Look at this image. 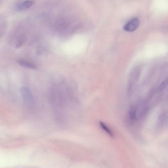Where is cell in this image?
<instances>
[{
  "mask_svg": "<svg viewBox=\"0 0 168 168\" xmlns=\"http://www.w3.org/2000/svg\"><path fill=\"white\" fill-rule=\"evenodd\" d=\"M20 92L26 104L29 105H32L33 97L29 89L25 87H21L20 89Z\"/></svg>",
  "mask_w": 168,
  "mask_h": 168,
  "instance_id": "6da1fadb",
  "label": "cell"
},
{
  "mask_svg": "<svg viewBox=\"0 0 168 168\" xmlns=\"http://www.w3.org/2000/svg\"><path fill=\"white\" fill-rule=\"evenodd\" d=\"M100 127L106 133L111 137H113L114 134L112 132L111 130L103 122L101 121L100 123Z\"/></svg>",
  "mask_w": 168,
  "mask_h": 168,
  "instance_id": "8992f818",
  "label": "cell"
},
{
  "mask_svg": "<svg viewBox=\"0 0 168 168\" xmlns=\"http://www.w3.org/2000/svg\"><path fill=\"white\" fill-rule=\"evenodd\" d=\"M34 0H26L19 4L16 6L17 10L23 11L27 9L34 4Z\"/></svg>",
  "mask_w": 168,
  "mask_h": 168,
  "instance_id": "277c9868",
  "label": "cell"
},
{
  "mask_svg": "<svg viewBox=\"0 0 168 168\" xmlns=\"http://www.w3.org/2000/svg\"><path fill=\"white\" fill-rule=\"evenodd\" d=\"M168 84V80H166L164 81L162 83L161 86H160V89L163 90L165 89V88L167 86Z\"/></svg>",
  "mask_w": 168,
  "mask_h": 168,
  "instance_id": "52a82bcc",
  "label": "cell"
},
{
  "mask_svg": "<svg viewBox=\"0 0 168 168\" xmlns=\"http://www.w3.org/2000/svg\"><path fill=\"white\" fill-rule=\"evenodd\" d=\"M140 21L138 18H134L128 22L124 26V29L128 32L134 31L138 28Z\"/></svg>",
  "mask_w": 168,
  "mask_h": 168,
  "instance_id": "3957f363",
  "label": "cell"
},
{
  "mask_svg": "<svg viewBox=\"0 0 168 168\" xmlns=\"http://www.w3.org/2000/svg\"><path fill=\"white\" fill-rule=\"evenodd\" d=\"M24 43V41L23 40H21L19 41L18 43H17L16 46V48H20L21 47L23 44Z\"/></svg>",
  "mask_w": 168,
  "mask_h": 168,
  "instance_id": "ba28073f",
  "label": "cell"
},
{
  "mask_svg": "<svg viewBox=\"0 0 168 168\" xmlns=\"http://www.w3.org/2000/svg\"><path fill=\"white\" fill-rule=\"evenodd\" d=\"M137 107L132 106L129 110L127 115V121L130 125L134 124L137 119Z\"/></svg>",
  "mask_w": 168,
  "mask_h": 168,
  "instance_id": "7a4b0ae2",
  "label": "cell"
},
{
  "mask_svg": "<svg viewBox=\"0 0 168 168\" xmlns=\"http://www.w3.org/2000/svg\"><path fill=\"white\" fill-rule=\"evenodd\" d=\"M17 62L19 65L22 67L33 69H35L37 68V67L35 64L33 63L27 62V61L19 60L17 61Z\"/></svg>",
  "mask_w": 168,
  "mask_h": 168,
  "instance_id": "5b68a950",
  "label": "cell"
}]
</instances>
